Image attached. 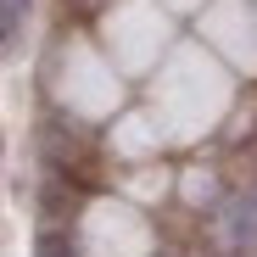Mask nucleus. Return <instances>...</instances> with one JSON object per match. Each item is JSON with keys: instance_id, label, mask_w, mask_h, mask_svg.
<instances>
[{"instance_id": "1", "label": "nucleus", "mask_w": 257, "mask_h": 257, "mask_svg": "<svg viewBox=\"0 0 257 257\" xmlns=\"http://www.w3.org/2000/svg\"><path fill=\"white\" fill-rule=\"evenodd\" d=\"M229 235H235L240 246H251V240H257V190H251V196H240V201L229 207Z\"/></svg>"}, {"instance_id": "3", "label": "nucleus", "mask_w": 257, "mask_h": 257, "mask_svg": "<svg viewBox=\"0 0 257 257\" xmlns=\"http://www.w3.org/2000/svg\"><path fill=\"white\" fill-rule=\"evenodd\" d=\"M34 257H78V246H73L67 235L51 229V235H39V240H34Z\"/></svg>"}, {"instance_id": "2", "label": "nucleus", "mask_w": 257, "mask_h": 257, "mask_svg": "<svg viewBox=\"0 0 257 257\" xmlns=\"http://www.w3.org/2000/svg\"><path fill=\"white\" fill-rule=\"evenodd\" d=\"M23 12H28V0H0V39H6V45L0 51H17V34H23Z\"/></svg>"}]
</instances>
